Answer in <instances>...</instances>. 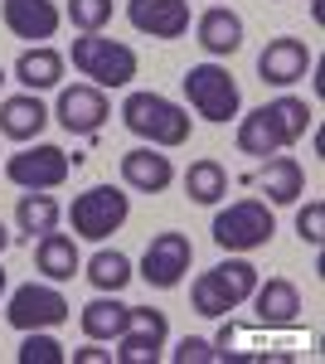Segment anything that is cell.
Instances as JSON below:
<instances>
[{
    "instance_id": "cell-35",
    "label": "cell",
    "mask_w": 325,
    "mask_h": 364,
    "mask_svg": "<svg viewBox=\"0 0 325 364\" xmlns=\"http://www.w3.org/2000/svg\"><path fill=\"white\" fill-rule=\"evenodd\" d=\"M0 83H5V68H0Z\"/></svg>"
},
{
    "instance_id": "cell-14",
    "label": "cell",
    "mask_w": 325,
    "mask_h": 364,
    "mask_svg": "<svg viewBox=\"0 0 325 364\" xmlns=\"http://www.w3.org/2000/svg\"><path fill=\"white\" fill-rule=\"evenodd\" d=\"M127 20L151 39H180L190 29V0H127Z\"/></svg>"
},
{
    "instance_id": "cell-24",
    "label": "cell",
    "mask_w": 325,
    "mask_h": 364,
    "mask_svg": "<svg viewBox=\"0 0 325 364\" xmlns=\"http://www.w3.org/2000/svg\"><path fill=\"white\" fill-rule=\"evenodd\" d=\"M15 224H20V233H49V228H58V199L49 195V190H29V195H20V204H15Z\"/></svg>"
},
{
    "instance_id": "cell-16",
    "label": "cell",
    "mask_w": 325,
    "mask_h": 364,
    "mask_svg": "<svg viewBox=\"0 0 325 364\" xmlns=\"http://www.w3.org/2000/svg\"><path fill=\"white\" fill-rule=\"evenodd\" d=\"M122 180H127V190L161 195L175 185V166H170V156H161V146H136L122 156Z\"/></svg>"
},
{
    "instance_id": "cell-8",
    "label": "cell",
    "mask_w": 325,
    "mask_h": 364,
    "mask_svg": "<svg viewBox=\"0 0 325 364\" xmlns=\"http://www.w3.org/2000/svg\"><path fill=\"white\" fill-rule=\"evenodd\" d=\"M68 151L63 146H49V141H34L25 151H15L10 161H5V180L10 185H20V190H58L63 180H68Z\"/></svg>"
},
{
    "instance_id": "cell-13",
    "label": "cell",
    "mask_w": 325,
    "mask_h": 364,
    "mask_svg": "<svg viewBox=\"0 0 325 364\" xmlns=\"http://www.w3.org/2000/svg\"><path fill=\"white\" fill-rule=\"evenodd\" d=\"M0 20L15 39H34V44L54 39L58 25H63L54 0H0Z\"/></svg>"
},
{
    "instance_id": "cell-28",
    "label": "cell",
    "mask_w": 325,
    "mask_h": 364,
    "mask_svg": "<svg viewBox=\"0 0 325 364\" xmlns=\"http://www.w3.org/2000/svg\"><path fill=\"white\" fill-rule=\"evenodd\" d=\"M15 360L20 364H63L68 355H63V345H58L49 331H25V345H20Z\"/></svg>"
},
{
    "instance_id": "cell-19",
    "label": "cell",
    "mask_w": 325,
    "mask_h": 364,
    "mask_svg": "<svg viewBox=\"0 0 325 364\" xmlns=\"http://www.w3.org/2000/svg\"><path fill=\"white\" fill-rule=\"evenodd\" d=\"M63 68H68V58L58 54V49H49V44H34V49H25V54L15 58V78H20L25 92H49V87H58L63 83Z\"/></svg>"
},
{
    "instance_id": "cell-1",
    "label": "cell",
    "mask_w": 325,
    "mask_h": 364,
    "mask_svg": "<svg viewBox=\"0 0 325 364\" xmlns=\"http://www.w3.org/2000/svg\"><path fill=\"white\" fill-rule=\"evenodd\" d=\"M122 122H127V132L141 141H151V146H185L190 141V112L180 107V102H170L161 92H132L127 102H122Z\"/></svg>"
},
{
    "instance_id": "cell-11",
    "label": "cell",
    "mask_w": 325,
    "mask_h": 364,
    "mask_svg": "<svg viewBox=\"0 0 325 364\" xmlns=\"http://www.w3.org/2000/svg\"><path fill=\"white\" fill-rule=\"evenodd\" d=\"M49 117H58V127L68 132V136H92V132H102V122L112 117L107 107V92L92 83H73L58 92V107Z\"/></svg>"
},
{
    "instance_id": "cell-18",
    "label": "cell",
    "mask_w": 325,
    "mask_h": 364,
    "mask_svg": "<svg viewBox=\"0 0 325 364\" xmlns=\"http://www.w3.org/2000/svg\"><path fill=\"white\" fill-rule=\"evenodd\" d=\"M247 301L257 306V321L262 326H292L297 311H301V291H297V282H287V277H267V282L252 287Z\"/></svg>"
},
{
    "instance_id": "cell-15",
    "label": "cell",
    "mask_w": 325,
    "mask_h": 364,
    "mask_svg": "<svg viewBox=\"0 0 325 364\" xmlns=\"http://www.w3.org/2000/svg\"><path fill=\"white\" fill-rule=\"evenodd\" d=\"M194 34H199V49L209 58H228V54L243 49V15L228 10V5H209L194 20Z\"/></svg>"
},
{
    "instance_id": "cell-25",
    "label": "cell",
    "mask_w": 325,
    "mask_h": 364,
    "mask_svg": "<svg viewBox=\"0 0 325 364\" xmlns=\"http://www.w3.org/2000/svg\"><path fill=\"white\" fill-rule=\"evenodd\" d=\"M185 195L194 204H218V199L228 195V170L218 166V161H194L185 170Z\"/></svg>"
},
{
    "instance_id": "cell-30",
    "label": "cell",
    "mask_w": 325,
    "mask_h": 364,
    "mask_svg": "<svg viewBox=\"0 0 325 364\" xmlns=\"http://www.w3.org/2000/svg\"><path fill=\"white\" fill-rule=\"evenodd\" d=\"M297 233H301V243H311V248L325 243V199H306V204H301Z\"/></svg>"
},
{
    "instance_id": "cell-33",
    "label": "cell",
    "mask_w": 325,
    "mask_h": 364,
    "mask_svg": "<svg viewBox=\"0 0 325 364\" xmlns=\"http://www.w3.org/2000/svg\"><path fill=\"white\" fill-rule=\"evenodd\" d=\"M10 248V233H5V224H0V252Z\"/></svg>"
},
{
    "instance_id": "cell-22",
    "label": "cell",
    "mask_w": 325,
    "mask_h": 364,
    "mask_svg": "<svg viewBox=\"0 0 325 364\" xmlns=\"http://www.w3.org/2000/svg\"><path fill=\"white\" fill-rule=\"evenodd\" d=\"M262 117H267L272 132H277L282 151H287V146H297V141L311 132V122H316V112H311V107H306L301 97H292V92H282V97L262 102Z\"/></svg>"
},
{
    "instance_id": "cell-21",
    "label": "cell",
    "mask_w": 325,
    "mask_h": 364,
    "mask_svg": "<svg viewBox=\"0 0 325 364\" xmlns=\"http://www.w3.org/2000/svg\"><path fill=\"white\" fill-rule=\"evenodd\" d=\"M78 321H82V336L87 340H117L132 326V306L117 301V291H102L97 301H87V306L78 311Z\"/></svg>"
},
{
    "instance_id": "cell-32",
    "label": "cell",
    "mask_w": 325,
    "mask_h": 364,
    "mask_svg": "<svg viewBox=\"0 0 325 364\" xmlns=\"http://www.w3.org/2000/svg\"><path fill=\"white\" fill-rule=\"evenodd\" d=\"M73 364H112V350H97V345H87V350H73Z\"/></svg>"
},
{
    "instance_id": "cell-2",
    "label": "cell",
    "mask_w": 325,
    "mask_h": 364,
    "mask_svg": "<svg viewBox=\"0 0 325 364\" xmlns=\"http://www.w3.org/2000/svg\"><path fill=\"white\" fill-rule=\"evenodd\" d=\"M252 287H257V267L247 257H228V262H218V267L194 277L190 301L199 316H228L252 296Z\"/></svg>"
},
{
    "instance_id": "cell-9",
    "label": "cell",
    "mask_w": 325,
    "mask_h": 364,
    "mask_svg": "<svg viewBox=\"0 0 325 364\" xmlns=\"http://www.w3.org/2000/svg\"><path fill=\"white\" fill-rule=\"evenodd\" d=\"M190 262H194V243L185 233L165 228V233H156V238L146 243V252H141V282L156 287V291H170V287L185 282Z\"/></svg>"
},
{
    "instance_id": "cell-4",
    "label": "cell",
    "mask_w": 325,
    "mask_h": 364,
    "mask_svg": "<svg viewBox=\"0 0 325 364\" xmlns=\"http://www.w3.org/2000/svg\"><path fill=\"white\" fill-rule=\"evenodd\" d=\"M272 233H277V219H272V204L262 199H238L214 214V243L223 252H257L272 243Z\"/></svg>"
},
{
    "instance_id": "cell-23",
    "label": "cell",
    "mask_w": 325,
    "mask_h": 364,
    "mask_svg": "<svg viewBox=\"0 0 325 364\" xmlns=\"http://www.w3.org/2000/svg\"><path fill=\"white\" fill-rule=\"evenodd\" d=\"M34 267L44 272L49 282H73V272L82 267L78 257V243L68 238V233H39V248H34Z\"/></svg>"
},
{
    "instance_id": "cell-10",
    "label": "cell",
    "mask_w": 325,
    "mask_h": 364,
    "mask_svg": "<svg viewBox=\"0 0 325 364\" xmlns=\"http://www.w3.org/2000/svg\"><path fill=\"white\" fill-rule=\"evenodd\" d=\"M165 340H170V321L156 306H132V326L117 336L112 360L117 364H156L165 355Z\"/></svg>"
},
{
    "instance_id": "cell-12",
    "label": "cell",
    "mask_w": 325,
    "mask_h": 364,
    "mask_svg": "<svg viewBox=\"0 0 325 364\" xmlns=\"http://www.w3.org/2000/svg\"><path fill=\"white\" fill-rule=\"evenodd\" d=\"M311 49L301 44V39H292V34H282V39H267V49L257 54V78L272 87H292L306 78V68H311Z\"/></svg>"
},
{
    "instance_id": "cell-29",
    "label": "cell",
    "mask_w": 325,
    "mask_h": 364,
    "mask_svg": "<svg viewBox=\"0 0 325 364\" xmlns=\"http://www.w3.org/2000/svg\"><path fill=\"white\" fill-rule=\"evenodd\" d=\"M68 20L82 34H97L112 20V0H68Z\"/></svg>"
},
{
    "instance_id": "cell-31",
    "label": "cell",
    "mask_w": 325,
    "mask_h": 364,
    "mask_svg": "<svg viewBox=\"0 0 325 364\" xmlns=\"http://www.w3.org/2000/svg\"><path fill=\"white\" fill-rule=\"evenodd\" d=\"M214 360H218V350H214V340H204V336H185L175 345V364H214Z\"/></svg>"
},
{
    "instance_id": "cell-17",
    "label": "cell",
    "mask_w": 325,
    "mask_h": 364,
    "mask_svg": "<svg viewBox=\"0 0 325 364\" xmlns=\"http://www.w3.org/2000/svg\"><path fill=\"white\" fill-rule=\"evenodd\" d=\"M49 127V107L39 102V92H15L0 102V136L10 141H39V132Z\"/></svg>"
},
{
    "instance_id": "cell-26",
    "label": "cell",
    "mask_w": 325,
    "mask_h": 364,
    "mask_svg": "<svg viewBox=\"0 0 325 364\" xmlns=\"http://www.w3.org/2000/svg\"><path fill=\"white\" fill-rule=\"evenodd\" d=\"M87 282H92L97 291H122V287L132 282V257L117 252V248L92 252V262H87Z\"/></svg>"
},
{
    "instance_id": "cell-34",
    "label": "cell",
    "mask_w": 325,
    "mask_h": 364,
    "mask_svg": "<svg viewBox=\"0 0 325 364\" xmlns=\"http://www.w3.org/2000/svg\"><path fill=\"white\" fill-rule=\"evenodd\" d=\"M0 296H5V267H0Z\"/></svg>"
},
{
    "instance_id": "cell-6",
    "label": "cell",
    "mask_w": 325,
    "mask_h": 364,
    "mask_svg": "<svg viewBox=\"0 0 325 364\" xmlns=\"http://www.w3.org/2000/svg\"><path fill=\"white\" fill-rule=\"evenodd\" d=\"M68 219H73V238L102 243L107 233H117V228L132 219V199H127V190H117V185H92V190H82L73 199Z\"/></svg>"
},
{
    "instance_id": "cell-27",
    "label": "cell",
    "mask_w": 325,
    "mask_h": 364,
    "mask_svg": "<svg viewBox=\"0 0 325 364\" xmlns=\"http://www.w3.org/2000/svg\"><path fill=\"white\" fill-rule=\"evenodd\" d=\"M238 151H243V156H262V161L282 151V141H277V132L267 127L262 107H257V112H247L243 122H238Z\"/></svg>"
},
{
    "instance_id": "cell-7",
    "label": "cell",
    "mask_w": 325,
    "mask_h": 364,
    "mask_svg": "<svg viewBox=\"0 0 325 364\" xmlns=\"http://www.w3.org/2000/svg\"><path fill=\"white\" fill-rule=\"evenodd\" d=\"M73 316L68 296L58 291L54 282H25L10 291V306H5V321L25 336V331H54Z\"/></svg>"
},
{
    "instance_id": "cell-20",
    "label": "cell",
    "mask_w": 325,
    "mask_h": 364,
    "mask_svg": "<svg viewBox=\"0 0 325 364\" xmlns=\"http://www.w3.org/2000/svg\"><path fill=\"white\" fill-rule=\"evenodd\" d=\"M257 185H262V195H267V204H297L301 195H306V170H301L297 156H272L267 166L257 170Z\"/></svg>"
},
{
    "instance_id": "cell-5",
    "label": "cell",
    "mask_w": 325,
    "mask_h": 364,
    "mask_svg": "<svg viewBox=\"0 0 325 364\" xmlns=\"http://www.w3.org/2000/svg\"><path fill=\"white\" fill-rule=\"evenodd\" d=\"M185 97H190V107L204 122H228V117H238V107H243V92H238V83H233V73L223 68V63H194V68H185Z\"/></svg>"
},
{
    "instance_id": "cell-3",
    "label": "cell",
    "mask_w": 325,
    "mask_h": 364,
    "mask_svg": "<svg viewBox=\"0 0 325 364\" xmlns=\"http://www.w3.org/2000/svg\"><path fill=\"white\" fill-rule=\"evenodd\" d=\"M68 58L82 78H92V87H127L136 78V49L122 39H102V29L73 39Z\"/></svg>"
}]
</instances>
